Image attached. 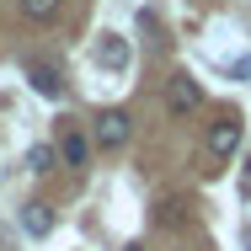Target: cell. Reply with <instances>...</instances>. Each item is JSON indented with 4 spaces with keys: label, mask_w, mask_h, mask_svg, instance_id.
<instances>
[{
    "label": "cell",
    "mask_w": 251,
    "mask_h": 251,
    "mask_svg": "<svg viewBox=\"0 0 251 251\" xmlns=\"http://www.w3.org/2000/svg\"><path fill=\"white\" fill-rule=\"evenodd\" d=\"M198 101H203V91H198V80H193L187 70L166 80V112H171V118H187V112H198Z\"/></svg>",
    "instance_id": "1"
},
{
    "label": "cell",
    "mask_w": 251,
    "mask_h": 251,
    "mask_svg": "<svg viewBox=\"0 0 251 251\" xmlns=\"http://www.w3.org/2000/svg\"><path fill=\"white\" fill-rule=\"evenodd\" d=\"M128 134H134V123H128L123 107H107V112L97 118V145H101V150H123Z\"/></svg>",
    "instance_id": "2"
},
{
    "label": "cell",
    "mask_w": 251,
    "mask_h": 251,
    "mask_svg": "<svg viewBox=\"0 0 251 251\" xmlns=\"http://www.w3.org/2000/svg\"><path fill=\"white\" fill-rule=\"evenodd\" d=\"M235 150H241V118H219V123H208V155H214V160H230Z\"/></svg>",
    "instance_id": "3"
},
{
    "label": "cell",
    "mask_w": 251,
    "mask_h": 251,
    "mask_svg": "<svg viewBox=\"0 0 251 251\" xmlns=\"http://www.w3.org/2000/svg\"><path fill=\"white\" fill-rule=\"evenodd\" d=\"M97 64L107 70V75H123V70H128V38L101 32V43H97Z\"/></svg>",
    "instance_id": "4"
},
{
    "label": "cell",
    "mask_w": 251,
    "mask_h": 251,
    "mask_svg": "<svg viewBox=\"0 0 251 251\" xmlns=\"http://www.w3.org/2000/svg\"><path fill=\"white\" fill-rule=\"evenodd\" d=\"M53 150H59V160H64V166H86V160H91V139H86L80 128H64Z\"/></svg>",
    "instance_id": "5"
},
{
    "label": "cell",
    "mask_w": 251,
    "mask_h": 251,
    "mask_svg": "<svg viewBox=\"0 0 251 251\" xmlns=\"http://www.w3.org/2000/svg\"><path fill=\"white\" fill-rule=\"evenodd\" d=\"M22 230L38 235V241L53 235V208H49V203H27V208H22Z\"/></svg>",
    "instance_id": "6"
},
{
    "label": "cell",
    "mask_w": 251,
    "mask_h": 251,
    "mask_svg": "<svg viewBox=\"0 0 251 251\" xmlns=\"http://www.w3.org/2000/svg\"><path fill=\"white\" fill-rule=\"evenodd\" d=\"M27 80H32V91H38V97H59V91H64V80H59V70H53V64H27Z\"/></svg>",
    "instance_id": "7"
},
{
    "label": "cell",
    "mask_w": 251,
    "mask_h": 251,
    "mask_svg": "<svg viewBox=\"0 0 251 251\" xmlns=\"http://www.w3.org/2000/svg\"><path fill=\"white\" fill-rule=\"evenodd\" d=\"M22 11H27L32 22H53V16H59V0H22Z\"/></svg>",
    "instance_id": "8"
},
{
    "label": "cell",
    "mask_w": 251,
    "mask_h": 251,
    "mask_svg": "<svg viewBox=\"0 0 251 251\" xmlns=\"http://www.w3.org/2000/svg\"><path fill=\"white\" fill-rule=\"evenodd\" d=\"M53 160H59V150H53V145H38V150L27 155V166H32L38 176H43V171H53Z\"/></svg>",
    "instance_id": "9"
},
{
    "label": "cell",
    "mask_w": 251,
    "mask_h": 251,
    "mask_svg": "<svg viewBox=\"0 0 251 251\" xmlns=\"http://www.w3.org/2000/svg\"><path fill=\"white\" fill-rule=\"evenodd\" d=\"M246 176H251V155H246Z\"/></svg>",
    "instance_id": "10"
},
{
    "label": "cell",
    "mask_w": 251,
    "mask_h": 251,
    "mask_svg": "<svg viewBox=\"0 0 251 251\" xmlns=\"http://www.w3.org/2000/svg\"><path fill=\"white\" fill-rule=\"evenodd\" d=\"M123 251H145V246H123Z\"/></svg>",
    "instance_id": "11"
}]
</instances>
